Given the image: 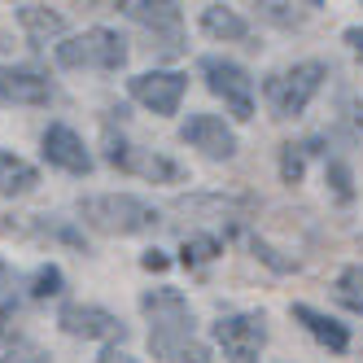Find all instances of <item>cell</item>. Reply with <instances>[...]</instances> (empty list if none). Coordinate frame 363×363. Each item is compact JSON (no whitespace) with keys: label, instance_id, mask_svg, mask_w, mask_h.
Wrapping results in <instances>:
<instances>
[{"label":"cell","instance_id":"cell-1","mask_svg":"<svg viewBox=\"0 0 363 363\" xmlns=\"http://www.w3.org/2000/svg\"><path fill=\"white\" fill-rule=\"evenodd\" d=\"M140 311L153 320L149 328V350L158 359H171L179 346L193 342V311L179 289H149L140 298Z\"/></svg>","mask_w":363,"mask_h":363},{"label":"cell","instance_id":"cell-2","mask_svg":"<svg viewBox=\"0 0 363 363\" xmlns=\"http://www.w3.org/2000/svg\"><path fill=\"white\" fill-rule=\"evenodd\" d=\"M79 215L88 228L106 232V237H136V232H149L158 223V211L149 201L132 197V193H101V197H84Z\"/></svg>","mask_w":363,"mask_h":363},{"label":"cell","instance_id":"cell-3","mask_svg":"<svg viewBox=\"0 0 363 363\" xmlns=\"http://www.w3.org/2000/svg\"><path fill=\"white\" fill-rule=\"evenodd\" d=\"M324 79H328L324 62H298L289 70H276L272 79L263 84V101H267L272 118H298L311 106V96L320 92Z\"/></svg>","mask_w":363,"mask_h":363},{"label":"cell","instance_id":"cell-4","mask_svg":"<svg viewBox=\"0 0 363 363\" xmlns=\"http://www.w3.org/2000/svg\"><path fill=\"white\" fill-rule=\"evenodd\" d=\"M57 62L79 70V66H96V70H118L127 62V40L118 31L92 27L84 35H70L66 44H57Z\"/></svg>","mask_w":363,"mask_h":363},{"label":"cell","instance_id":"cell-5","mask_svg":"<svg viewBox=\"0 0 363 363\" xmlns=\"http://www.w3.org/2000/svg\"><path fill=\"white\" fill-rule=\"evenodd\" d=\"M201 74H206V88H211L223 106L232 110V118H254V79L228 57H206L201 62Z\"/></svg>","mask_w":363,"mask_h":363},{"label":"cell","instance_id":"cell-6","mask_svg":"<svg viewBox=\"0 0 363 363\" xmlns=\"http://www.w3.org/2000/svg\"><path fill=\"white\" fill-rule=\"evenodd\" d=\"M215 342L223 346L228 363H258V350L267 342V320L263 311H241V315H223L215 324Z\"/></svg>","mask_w":363,"mask_h":363},{"label":"cell","instance_id":"cell-7","mask_svg":"<svg viewBox=\"0 0 363 363\" xmlns=\"http://www.w3.org/2000/svg\"><path fill=\"white\" fill-rule=\"evenodd\" d=\"M57 324H62V333L84 337V342H123L127 337V324L118 315H110L106 306H84V302L62 306Z\"/></svg>","mask_w":363,"mask_h":363},{"label":"cell","instance_id":"cell-8","mask_svg":"<svg viewBox=\"0 0 363 363\" xmlns=\"http://www.w3.org/2000/svg\"><path fill=\"white\" fill-rule=\"evenodd\" d=\"M184 88H189V79L175 70H145L136 79H127V92L153 114H175L179 101H184Z\"/></svg>","mask_w":363,"mask_h":363},{"label":"cell","instance_id":"cell-9","mask_svg":"<svg viewBox=\"0 0 363 363\" xmlns=\"http://www.w3.org/2000/svg\"><path fill=\"white\" fill-rule=\"evenodd\" d=\"M179 136H184L193 149H201L206 158H232V153H237V132H232L219 114H193L184 127H179Z\"/></svg>","mask_w":363,"mask_h":363},{"label":"cell","instance_id":"cell-10","mask_svg":"<svg viewBox=\"0 0 363 363\" xmlns=\"http://www.w3.org/2000/svg\"><path fill=\"white\" fill-rule=\"evenodd\" d=\"M53 84L48 74L35 66H5L0 70V101H13V106H48Z\"/></svg>","mask_w":363,"mask_h":363},{"label":"cell","instance_id":"cell-11","mask_svg":"<svg viewBox=\"0 0 363 363\" xmlns=\"http://www.w3.org/2000/svg\"><path fill=\"white\" fill-rule=\"evenodd\" d=\"M44 158L53 167H62V171H70V175H88L92 171V153L84 149L79 132L66 127V123H53L44 132Z\"/></svg>","mask_w":363,"mask_h":363},{"label":"cell","instance_id":"cell-12","mask_svg":"<svg viewBox=\"0 0 363 363\" xmlns=\"http://www.w3.org/2000/svg\"><path fill=\"white\" fill-rule=\"evenodd\" d=\"M127 18H136L140 27H149L153 35H162V53H179V5H140V0H127V5H118Z\"/></svg>","mask_w":363,"mask_h":363},{"label":"cell","instance_id":"cell-13","mask_svg":"<svg viewBox=\"0 0 363 363\" xmlns=\"http://www.w3.org/2000/svg\"><path fill=\"white\" fill-rule=\"evenodd\" d=\"M106 158H110L114 167H123V171H136V175H145V179H179V175H184V171L175 167V162L158 158V153H149V149H136V145H127V140H114V136H110Z\"/></svg>","mask_w":363,"mask_h":363},{"label":"cell","instance_id":"cell-14","mask_svg":"<svg viewBox=\"0 0 363 363\" xmlns=\"http://www.w3.org/2000/svg\"><path fill=\"white\" fill-rule=\"evenodd\" d=\"M294 320L311 333V337H315V342L320 346H328L333 354H342L346 346H350V333L342 328V324H337L333 315H324V311H315V306H306V302H298L294 306Z\"/></svg>","mask_w":363,"mask_h":363},{"label":"cell","instance_id":"cell-15","mask_svg":"<svg viewBox=\"0 0 363 363\" xmlns=\"http://www.w3.org/2000/svg\"><path fill=\"white\" fill-rule=\"evenodd\" d=\"M201 27H206V35H215V40H245L250 35V22L241 13L223 9V5H206L201 9Z\"/></svg>","mask_w":363,"mask_h":363},{"label":"cell","instance_id":"cell-16","mask_svg":"<svg viewBox=\"0 0 363 363\" xmlns=\"http://www.w3.org/2000/svg\"><path fill=\"white\" fill-rule=\"evenodd\" d=\"M18 22L31 31V40H35V44H48L53 35H62V31H66V18H62V13H53V9H44V5H22V9H18Z\"/></svg>","mask_w":363,"mask_h":363},{"label":"cell","instance_id":"cell-17","mask_svg":"<svg viewBox=\"0 0 363 363\" xmlns=\"http://www.w3.org/2000/svg\"><path fill=\"white\" fill-rule=\"evenodd\" d=\"M35 179H40V175H35V167H31V162H22V158H13L9 149H0V193H5V197L27 193Z\"/></svg>","mask_w":363,"mask_h":363},{"label":"cell","instance_id":"cell-18","mask_svg":"<svg viewBox=\"0 0 363 363\" xmlns=\"http://www.w3.org/2000/svg\"><path fill=\"white\" fill-rule=\"evenodd\" d=\"M333 294H337L342 306H350L354 315H363V263H354V267H346L342 276H337Z\"/></svg>","mask_w":363,"mask_h":363},{"label":"cell","instance_id":"cell-19","mask_svg":"<svg viewBox=\"0 0 363 363\" xmlns=\"http://www.w3.org/2000/svg\"><path fill=\"white\" fill-rule=\"evenodd\" d=\"M219 250L223 245L215 237H193V241H184V250H179V263H184V267H201V263H211Z\"/></svg>","mask_w":363,"mask_h":363},{"label":"cell","instance_id":"cell-20","mask_svg":"<svg viewBox=\"0 0 363 363\" xmlns=\"http://www.w3.org/2000/svg\"><path fill=\"white\" fill-rule=\"evenodd\" d=\"M302 171H306V145H284V153H280V179H284V184H298Z\"/></svg>","mask_w":363,"mask_h":363},{"label":"cell","instance_id":"cell-21","mask_svg":"<svg viewBox=\"0 0 363 363\" xmlns=\"http://www.w3.org/2000/svg\"><path fill=\"white\" fill-rule=\"evenodd\" d=\"M62 294V267H40L35 280H31V298H57Z\"/></svg>","mask_w":363,"mask_h":363},{"label":"cell","instance_id":"cell-22","mask_svg":"<svg viewBox=\"0 0 363 363\" xmlns=\"http://www.w3.org/2000/svg\"><path fill=\"white\" fill-rule=\"evenodd\" d=\"M0 363H48V354L35 342H27V337H18V342L5 350V359H0Z\"/></svg>","mask_w":363,"mask_h":363},{"label":"cell","instance_id":"cell-23","mask_svg":"<svg viewBox=\"0 0 363 363\" xmlns=\"http://www.w3.org/2000/svg\"><path fill=\"white\" fill-rule=\"evenodd\" d=\"M167 363H211V350H206V346L197 342V337H193V342H189V346H179Z\"/></svg>","mask_w":363,"mask_h":363},{"label":"cell","instance_id":"cell-24","mask_svg":"<svg viewBox=\"0 0 363 363\" xmlns=\"http://www.w3.org/2000/svg\"><path fill=\"white\" fill-rule=\"evenodd\" d=\"M328 184H333V193L342 201H350V171L342 162H328Z\"/></svg>","mask_w":363,"mask_h":363},{"label":"cell","instance_id":"cell-25","mask_svg":"<svg viewBox=\"0 0 363 363\" xmlns=\"http://www.w3.org/2000/svg\"><path fill=\"white\" fill-rule=\"evenodd\" d=\"M140 267H145V272H167V254H162V250H149V254L140 258Z\"/></svg>","mask_w":363,"mask_h":363},{"label":"cell","instance_id":"cell-26","mask_svg":"<svg viewBox=\"0 0 363 363\" xmlns=\"http://www.w3.org/2000/svg\"><path fill=\"white\" fill-rule=\"evenodd\" d=\"M96 363H140V359H132V354H123V350H114V346H110V350L101 354Z\"/></svg>","mask_w":363,"mask_h":363},{"label":"cell","instance_id":"cell-27","mask_svg":"<svg viewBox=\"0 0 363 363\" xmlns=\"http://www.w3.org/2000/svg\"><path fill=\"white\" fill-rule=\"evenodd\" d=\"M346 44H350L354 53L363 57V27H350V31H346Z\"/></svg>","mask_w":363,"mask_h":363},{"label":"cell","instance_id":"cell-28","mask_svg":"<svg viewBox=\"0 0 363 363\" xmlns=\"http://www.w3.org/2000/svg\"><path fill=\"white\" fill-rule=\"evenodd\" d=\"M9 315H13V306H9V302H0V328H5V320H9Z\"/></svg>","mask_w":363,"mask_h":363},{"label":"cell","instance_id":"cell-29","mask_svg":"<svg viewBox=\"0 0 363 363\" xmlns=\"http://www.w3.org/2000/svg\"><path fill=\"white\" fill-rule=\"evenodd\" d=\"M0 40H5V35H0ZM0 48H5V44H0Z\"/></svg>","mask_w":363,"mask_h":363}]
</instances>
